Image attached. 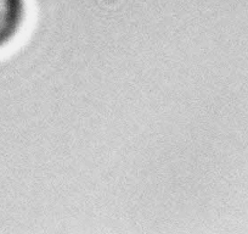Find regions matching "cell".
Instances as JSON below:
<instances>
[{"label":"cell","mask_w":248,"mask_h":234,"mask_svg":"<svg viewBox=\"0 0 248 234\" xmlns=\"http://www.w3.org/2000/svg\"><path fill=\"white\" fill-rule=\"evenodd\" d=\"M25 0H0V49L10 44L25 23Z\"/></svg>","instance_id":"6da1fadb"}]
</instances>
